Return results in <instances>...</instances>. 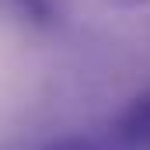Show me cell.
<instances>
[{
	"label": "cell",
	"instance_id": "obj_1",
	"mask_svg": "<svg viewBox=\"0 0 150 150\" xmlns=\"http://www.w3.org/2000/svg\"><path fill=\"white\" fill-rule=\"evenodd\" d=\"M115 136L126 147L150 150V91L136 94L126 105V112L119 115V122H115Z\"/></svg>",
	"mask_w": 150,
	"mask_h": 150
},
{
	"label": "cell",
	"instance_id": "obj_2",
	"mask_svg": "<svg viewBox=\"0 0 150 150\" xmlns=\"http://www.w3.org/2000/svg\"><path fill=\"white\" fill-rule=\"evenodd\" d=\"M105 4H112L119 11H136V7H147L150 0H105Z\"/></svg>",
	"mask_w": 150,
	"mask_h": 150
}]
</instances>
